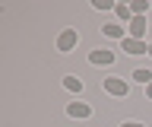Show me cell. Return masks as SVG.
I'll return each instance as SVG.
<instances>
[{
	"label": "cell",
	"instance_id": "obj_1",
	"mask_svg": "<svg viewBox=\"0 0 152 127\" xmlns=\"http://www.w3.org/2000/svg\"><path fill=\"white\" fill-rule=\"evenodd\" d=\"M104 92L114 95V98H124L127 92H130V83H127L124 76H104Z\"/></svg>",
	"mask_w": 152,
	"mask_h": 127
},
{
	"label": "cell",
	"instance_id": "obj_2",
	"mask_svg": "<svg viewBox=\"0 0 152 127\" xmlns=\"http://www.w3.org/2000/svg\"><path fill=\"white\" fill-rule=\"evenodd\" d=\"M76 45H79V32L76 29H64L57 35V51H60V54H70Z\"/></svg>",
	"mask_w": 152,
	"mask_h": 127
},
{
	"label": "cell",
	"instance_id": "obj_3",
	"mask_svg": "<svg viewBox=\"0 0 152 127\" xmlns=\"http://www.w3.org/2000/svg\"><path fill=\"white\" fill-rule=\"evenodd\" d=\"M146 29H149V22H146V16H133L130 26H127V38H146Z\"/></svg>",
	"mask_w": 152,
	"mask_h": 127
},
{
	"label": "cell",
	"instance_id": "obj_4",
	"mask_svg": "<svg viewBox=\"0 0 152 127\" xmlns=\"http://www.w3.org/2000/svg\"><path fill=\"white\" fill-rule=\"evenodd\" d=\"M89 64H95V67H111L114 64V51H108V48L89 51Z\"/></svg>",
	"mask_w": 152,
	"mask_h": 127
},
{
	"label": "cell",
	"instance_id": "obj_5",
	"mask_svg": "<svg viewBox=\"0 0 152 127\" xmlns=\"http://www.w3.org/2000/svg\"><path fill=\"white\" fill-rule=\"evenodd\" d=\"M102 35H104V38H114V41H124V38H127V26H121V22H104Z\"/></svg>",
	"mask_w": 152,
	"mask_h": 127
},
{
	"label": "cell",
	"instance_id": "obj_6",
	"mask_svg": "<svg viewBox=\"0 0 152 127\" xmlns=\"http://www.w3.org/2000/svg\"><path fill=\"white\" fill-rule=\"evenodd\" d=\"M121 51H127V54H149V45L140 38H124L121 41Z\"/></svg>",
	"mask_w": 152,
	"mask_h": 127
},
{
	"label": "cell",
	"instance_id": "obj_7",
	"mask_svg": "<svg viewBox=\"0 0 152 127\" xmlns=\"http://www.w3.org/2000/svg\"><path fill=\"white\" fill-rule=\"evenodd\" d=\"M66 115H70V117H79V121H83V117H89V115H92V108L86 105V102H66Z\"/></svg>",
	"mask_w": 152,
	"mask_h": 127
},
{
	"label": "cell",
	"instance_id": "obj_8",
	"mask_svg": "<svg viewBox=\"0 0 152 127\" xmlns=\"http://www.w3.org/2000/svg\"><path fill=\"white\" fill-rule=\"evenodd\" d=\"M64 89L73 92V95H79V92H83V79L79 76H64Z\"/></svg>",
	"mask_w": 152,
	"mask_h": 127
},
{
	"label": "cell",
	"instance_id": "obj_9",
	"mask_svg": "<svg viewBox=\"0 0 152 127\" xmlns=\"http://www.w3.org/2000/svg\"><path fill=\"white\" fill-rule=\"evenodd\" d=\"M114 13H117V19H121V22H127V26H130V19H133L130 3H117V7H114Z\"/></svg>",
	"mask_w": 152,
	"mask_h": 127
},
{
	"label": "cell",
	"instance_id": "obj_10",
	"mask_svg": "<svg viewBox=\"0 0 152 127\" xmlns=\"http://www.w3.org/2000/svg\"><path fill=\"white\" fill-rule=\"evenodd\" d=\"M130 76L136 79V83H142V86H149V83H152V70H146V67H140V70H133Z\"/></svg>",
	"mask_w": 152,
	"mask_h": 127
},
{
	"label": "cell",
	"instance_id": "obj_11",
	"mask_svg": "<svg viewBox=\"0 0 152 127\" xmlns=\"http://www.w3.org/2000/svg\"><path fill=\"white\" fill-rule=\"evenodd\" d=\"M130 10H133V16H146L149 13V0H133Z\"/></svg>",
	"mask_w": 152,
	"mask_h": 127
},
{
	"label": "cell",
	"instance_id": "obj_12",
	"mask_svg": "<svg viewBox=\"0 0 152 127\" xmlns=\"http://www.w3.org/2000/svg\"><path fill=\"white\" fill-rule=\"evenodd\" d=\"M92 7L95 10H114L117 3H111V0H92Z\"/></svg>",
	"mask_w": 152,
	"mask_h": 127
},
{
	"label": "cell",
	"instance_id": "obj_13",
	"mask_svg": "<svg viewBox=\"0 0 152 127\" xmlns=\"http://www.w3.org/2000/svg\"><path fill=\"white\" fill-rule=\"evenodd\" d=\"M121 127H146V124H140V121H124Z\"/></svg>",
	"mask_w": 152,
	"mask_h": 127
},
{
	"label": "cell",
	"instance_id": "obj_14",
	"mask_svg": "<svg viewBox=\"0 0 152 127\" xmlns=\"http://www.w3.org/2000/svg\"><path fill=\"white\" fill-rule=\"evenodd\" d=\"M146 98H152V83H149V86H146Z\"/></svg>",
	"mask_w": 152,
	"mask_h": 127
},
{
	"label": "cell",
	"instance_id": "obj_15",
	"mask_svg": "<svg viewBox=\"0 0 152 127\" xmlns=\"http://www.w3.org/2000/svg\"><path fill=\"white\" fill-rule=\"evenodd\" d=\"M149 54H152V41H149Z\"/></svg>",
	"mask_w": 152,
	"mask_h": 127
}]
</instances>
